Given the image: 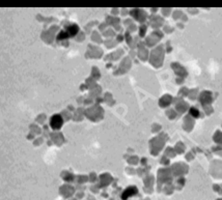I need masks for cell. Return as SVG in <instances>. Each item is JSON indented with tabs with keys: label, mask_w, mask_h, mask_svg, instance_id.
Returning a JSON list of instances; mask_svg holds the SVG:
<instances>
[{
	"label": "cell",
	"mask_w": 222,
	"mask_h": 200,
	"mask_svg": "<svg viewBox=\"0 0 222 200\" xmlns=\"http://www.w3.org/2000/svg\"><path fill=\"white\" fill-rule=\"evenodd\" d=\"M63 118L60 115H54V116L51 118V121H50V124H51V128L52 129H54V130H58L61 128L63 126Z\"/></svg>",
	"instance_id": "6da1fadb"
},
{
	"label": "cell",
	"mask_w": 222,
	"mask_h": 200,
	"mask_svg": "<svg viewBox=\"0 0 222 200\" xmlns=\"http://www.w3.org/2000/svg\"><path fill=\"white\" fill-rule=\"evenodd\" d=\"M136 193H137V189H136L135 187H130V188H128L127 190H126L125 192H124V194L122 195V198L124 200H126L127 198H129L130 196H133V195H135Z\"/></svg>",
	"instance_id": "7a4b0ae2"
},
{
	"label": "cell",
	"mask_w": 222,
	"mask_h": 200,
	"mask_svg": "<svg viewBox=\"0 0 222 200\" xmlns=\"http://www.w3.org/2000/svg\"><path fill=\"white\" fill-rule=\"evenodd\" d=\"M77 32H78V27H77L76 25H72V26H70V27L68 28V30H67V33H68L69 36L75 35Z\"/></svg>",
	"instance_id": "3957f363"
},
{
	"label": "cell",
	"mask_w": 222,
	"mask_h": 200,
	"mask_svg": "<svg viewBox=\"0 0 222 200\" xmlns=\"http://www.w3.org/2000/svg\"><path fill=\"white\" fill-rule=\"evenodd\" d=\"M190 113H191V115H193L194 117H198V116H199V112H198L197 110H195L194 108H192L191 110H190Z\"/></svg>",
	"instance_id": "277c9868"
}]
</instances>
